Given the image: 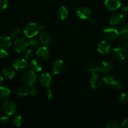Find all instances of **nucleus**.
<instances>
[{"instance_id": "4be33fe9", "label": "nucleus", "mask_w": 128, "mask_h": 128, "mask_svg": "<svg viewBox=\"0 0 128 128\" xmlns=\"http://www.w3.org/2000/svg\"><path fill=\"white\" fill-rule=\"evenodd\" d=\"M3 74L8 79H12L15 75V71L13 68L10 66H6L3 70Z\"/></svg>"}, {"instance_id": "a18cd8bd", "label": "nucleus", "mask_w": 128, "mask_h": 128, "mask_svg": "<svg viewBox=\"0 0 128 128\" xmlns=\"http://www.w3.org/2000/svg\"><path fill=\"white\" fill-rule=\"evenodd\" d=\"M127 56H128V55H127Z\"/></svg>"}, {"instance_id": "9b49d317", "label": "nucleus", "mask_w": 128, "mask_h": 128, "mask_svg": "<svg viewBox=\"0 0 128 128\" xmlns=\"http://www.w3.org/2000/svg\"><path fill=\"white\" fill-rule=\"evenodd\" d=\"M77 15L79 18L82 20H87L91 16L92 11L88 7L83 6V7L79 8L77 10Z\"/></svg>"}, {"instance_id": "58836bf2", "label": "nucleus", "mask_w": 128, "mask_h": 128, "mask_svg": "<svg viewBox=\"0 0 128 128\" xmlns=\"http://www.w3.org/2000/svg\"><path fill=\"white\" fill-rule=\"evenodd\" d=\"M88 21H89V22H90L91 24H94L96 23V22H97L96 19H95V18L91 17V16H90V17L88 19Z\"/></svg>"}, {"instance_id": "1a4fd4ad", "label": "nucleus", "mask_w": 128, "mask_h": 128, "mask_svg": "<svg viewBox=\"0 0 128 128\" xmlns=\"http://www.w3.org/2000/svg\"><path fill=\"white\" fill-rule=\"evenodd\" d=\"M27 60L25 58L16 59L13 62V66L18 71H22L28 67Z\"/></svg>"}, {"instance_id": "f03ea898", "label": "nucleus", "mask_w": 128, "mask_h": 128, "mask_svg": "<svg viewBox=\"0 0 128 128\" xmlns=\"http://www.w3.org/2000/svg\"><path fill=\"white\" fill-rule=\"evenodd\" d=\"M37 80V74L33 71H28L23 76V82L26 86L31 87L33 86Z\"/></svg>"}, {"instance_id": "cd10ccee", "label": "nucleus", "mask_w": 128, "mask_h": 128, "mask_svg": "<svg viewBox=\"0 0 128 128\" xmlns=\"http://www.w3.org/2000/svg\"><path fill=\"white\" fill-rule=\"evenodd\" d=\"M29 46L31 49H38L40 47V44L38 40L34 38H30L28 41Z\"/></svg>"}, {"instance_id": "9d476101", "label": "nucleus", "mask_w": 128, "mask_h": 128, "mask_svg": "<svg viewBox=\"0 0 128 128\" xmlns=\"http://www.w3.org/2000/svg\"><path fill=\"white\" fill-rule=\"evenodd\" d=\"M65 62L61 60H56L52 65V71L55 74H60L65 69Z\"/></svg>"}, {"instance_id": "f3484780", "label": "nucleus", "mask_w": 128, "mask_h": 128, "mask_svg": "<svg viewBox=\"0 0 128 128\" xmlns=\"http://www.w3.org/2000/svg\"><path fill=\"white\" fill-rule=\"evenodd\" d=\"M39 39H40V42L42 44L45 45V46L47 47L48 45L50 44V41H51V37L49 33L46 31H42L41 33L40 34L39 36Z\"/></svg>"}, {"instance_id": "2eb2a0df", "label": "nucleus", "mask_w": 128, "mask_h": 128, "mask_svg": "<svg viewBox=\"0 0 128 128\" xmlns=\"http://www.w3.org/2000/svg\"><path fill=\"white\" fill-rule=\"evenodd\" d=\"M36 56L40 61H46L49 58V51L47 47L43 46L39 48L36 51Z\"/></svg>"}, {"instance_id": "72a5a7b5", "label": "nucleus", "mask_w": 128, "mask_h": 128, "mask_svg": "<svg viewBox=\"0 0 128 128\" xmlns=\"http://www.w3.org/2000/svg\"><path fill=\"white\" fill-rule=\"evenodd\" d=\"M29 94L31 96V97H35V96H37L38 94V91L35 88L31 86L30 88V93Z\"/></svg>"}, {"instance_id": "4468645a", "label": "nucleus", "mask_w": 128, "mask_h": 128, "mask_svg": "<svg viewBox=\"0 0 128 128\" xmlns=\"http://www.w3.org/2000/svg\"><path fill=\"white\" fill-rule=\"evenodd\" d=\"M104 4L107 10L115 11L121 6V0H105Z\"/></svg>"}, {"instance_id": "37998d69", "label": "nucleus", "mask_w": 128, "mask_h": 128, "mask_svg": "<svg viewBox=\"0 0 128 128\" xmlns=\"http://www.w3.org/2000/svg\"><path fill=\"white\" fill-rule=\"evenodd\" d=\"M3 76L0 74V85L3 83Z\"/></svg>"}, {"instance_id": "4c0bfd02", "label": "nucleus", "mask_w": 128, "mask_h": 128, "mask_svg": "<svg viewBox=\"0 0 128 128\" xmlns=\"http://www.w3.org/2000/svg\"><path fill=\"white\" fill-rule=\"evenodd\" d=\"M9 118L7 116H2L0 118V124H6L9 122Z\"/></svg>"}, {"instance_id": "39448f33", "label": "nucleus", "mask_w": 128, "mask_h": 128, "mask_svg": "<svg viewBox=\"0 0 128 128\" xmlns=\"http://www.w3.org/2000/svg\"><path fill=\"white\" fill-rule=\"evenodd\" d=\"M29 46L28 40L24 38H20L15 41L14 46L17 52H22L27 49Z\"/></svg>"}, {"instance_id": "dca6fc26", "label": "nucleus", "mask_w": 128, "mask_h": 128, "mask_svg": "<svg viewBox=\"0 0 128 128\" xmlns=\"http://www.w3.org/2000/svg\"><path fill=\"white\" fill-rule=\"evenodd\" d=\"M85 69L87 70V71L91 72L92 74V76L97 75V72L98 71H100V66L97 62H91L85 66Z\"/></svg>"}, {"instance_id": "c85d7f7f", "label": "nucleus", "mask_w": 128, "mask_h": 128, "mask_svg": "<svg viewBox=\"0 0 128 128\" xmlns=\"http://www.w3.org/2000/svg\"><path fill=\"white\" fill-rule=\"evenodd\" d=\"M20 33H21V30L18 28H16L14 29L10 33V37L12 39H16L18 38L20 36Z\"/></svg>"}, {"instance_id": "7ed1b4c3", "label": "nucleus", "mask_w": 128, "mask_h": 128, "mask_svg": "<svg viewBox=\"0 0 128 128\" xmlns=\"http://www.w3.org/2000/svg\"><path fill=\"white\" fill-rule=\"evenodd\" d=\"M127 50L124 46L115 48L112 51V56L115 60L118 61L124 60L127 56Z\"/></svg>"}, {"instance_id": "aec40b11", "label": "nucleus", "mask_w": 128, "mask_h": 128, "mask_svg": "<svg viewBox=\"0 0 128 128\" xmlns=\"http://www.w3.org/2000/svg\"><path fill=\"white\" fill-rule=\"evenodd\" d=\"M119 41L123 46L128 42V30H120L119 34Z\"/></svg>"}, {"instance_id": "a878e982", "label": "nucleus", "mask_w": 128, "mask_h": 128, "mask_svg": "<svg viewBox=\"0 0 128 128\" xmlns=\"http://www.w3.org/2000/svg\"><path fill=\"white\" fill-rule=\"evenodd\" d=\"M11 94V91L8 88L5 86H0V98L7 99Z\"/></svg>"}, {"instance_id": "bb28decb", "label": "nucleus", "mask_w": 128, "mask_h": 128, "mask_svg": "<svg viewBox=\"0 0 128 128\" xmlns=\"http://www.w3.org/2000/svg\"><path fill=\"white\" fill-rule=\"evenodd\" d=\"M13 124L16 127H21L24 123V120L23 117L20 115H16L14 116L12 120Z\"/></svg>"}, {"instance_id": "79ce46f5", "label": "nucleus", "mask_w": 128, "mask_h": 128, "mask_svg": "<svg viewBox=\"0 0 128 128\" xmlns=\"http://www.w3.org/2000/svg\"><path fill=\"white\" fill-rule=\"evenodd\" d=\"M121 12H122L123 14L125 15L128 13V7L127 6H124L121 9Z\"/></svg>"}, {"instance_id": "f704fd0d", "label": "nucleus", "mask_w": 128, "mask_h": 128, "mask_svg": "<svg viewBox=\"0 0 128 128\" xmlns=\"http://www.w3.org/2000/svg\"><path fill=\"white\" fill-rule=\"evenodd\" d=\"M46 96L48 100H51L53 97V91L51 89L48 88L46 91Z\"/></svg>"}, {"instance_id": "423d86ee", "label": "nucleus", "mask_w": 128, "mask_h": 128, "mask_svg": "<svg viewBox=\"0 0 128 128\" xmlns=\"http://www.w3.org/2000/svg\"><path fill=\"white\" fill-rule=\"evenodd\" d=\"M103 34L105 38L109 41H115L119 38V32L116 29L112 28H108L103 31Z\"/></svg>"}, {"instance_id": "412c9836", "label": "nucleus", "mask_w": 128, "mask_h": 128, "mask_svg": "<svg viewBox=\"0 0 128 128\" xmlns=\"http://www.w3.org/2000/svg\"><path fill=\"white\" fill-rule=\"evenodd\" d=\"M90 82L92 88L93 90H98L99 88H100L102 84L101 80L99 78L98 75L93 76V77L92 78L91 80H90Z\"/></svg>"}, {"instance_id": "393cba45", "label": "nucleus", "mask_w": 128, "mask_h": 128, "mask_svg": "<svg viewBox=\"0 0 128 128\" xmlns=\"http://www.w3.org/2000/svg\"><path fill=\"white\" fill-rule=\"evenodd\" d=\"M57 14L59 18L61 20H64L69 16V11L68 10L65 6H61L60 8L58 10Z\"/></svg>"}, {"instance_id": "473e14b6", "label": "nucleus", "mask_w": 128, "mask_h": 128, "mask_svg": "<svg viewBox=\"0 0 128 128\" xmlns=\"http://www.w3.org/2000/svg\"><path fill=\"white\" fill-rule=\"evenodd\" d=\"M34 56V51L33 49H30L26 52L25 54V59L26 60H31Z\"/></svg>"}, {"instance_id": "a211bd4d", "label": "nucleus", "mask_w": 128, "mask_h": 128, "mask_svg": "<svg viewBox=\"0 0 128 128\" xmlns=\"http://www.w3.org/2000/svg\"><path fill=\"white\" fill-rule=\"evenodd\" d=\"M30 68L31 71H33L36 72H40L42 70V65L40 63V62L38 60H33L30 61Z\"/></svg>"}, {"instance_id": "f257e3e1", "label": "nucleus", "mask_w": 128, "mask_h": 128, "mask_svg": "<svg viewBox=\"0 0 128 128\" xmlns=\"http://www.w3.org/2000/svg\"><path fill=\"white\" fill-rule=\"evenodd\" d=\"M43 26H40L35 22H30L25 26L23 30L24 34L28 38H31L39 33Z\"/></svg>"}, {"instance_id": "2f4dec72", "label": "nucleus", "mask_w": 128, "mask_h": 128, "mask_svg": "<svg viewBox=\"0 0 128 128\" xmlns=\"http://www.w3.org/2000/svg\"><path fill=\"white\" fill-rule=\"evenodd\" d=\"M9 56V51L4 48L0 49V58L6 59Z\"/></svg>"}, {"instance_id": "c9c22d12", "label": "nucleus", "mask_w": 128, "mask_h": 128, "mask_svg": "<svg viewBox=\"0 0 128 128\" xmlns=\"http://www.w3.org/2000/svg\"><path fill=\"white\" fill-rule=\"evenodd\" d=\"M114 88H115V90H117V91H120V90H122L123 85L121 82L116 81V82H115V83L114 84Z\"/></svg>"}, {"instance_id": "5701e85b", "label": "nucleus", "mask_w": 128, "mask_h": 128, "mask_svg": "<svg viewBox=\"0 0 128 128\" xmlns=\"http://www.w3.org/2000/svg\"><path fill=\"white\" fill-rule=\"evenodd\" d=\"M102 81L106 86H114V84L116 82V80L115 78L111 75H107L102 78Z\"/></svg>"}, {"instance_id": "6ab92c4d", "label": "nucleus", "mask_w": 128, "mask_h": 128, "mask_svg": "<svg viewBox=\"0 0 128 128\" xmlns=\"http://www.w3.org/2000/svg\"><path fill=\"white\" fill-rule=\"evenodd\" d=\"M12 38L10 36H0V46L2 48H9L12 44Z\"/></svg>"}, {"instance_id": "6e6552de", "label": "nucleus", "mask_w": 128, "mask_h": 128, "mask_svg": "<svg viewBox=\"0 0 128 128\" xmlns=\"http://www.w3.org/2000/svg\"><path fill=\"white\" fill-rule=\"evenodd\" d=\"M39 83L42 87L45 88H48L52 85V77L48 72L43 73L39 78Z\"/></svg>"}, {"instance_id": "f8f14e48", "label": "nucleus", "mask_w": 128, "mask_h": 128, "mask_svg": "<svg viewBox=\"0 0 128 128\" xmlns=\"http://www.w3.org/2000/svg\"><path fill=\"white\" fill-rule=\"evenodd\" d=\"M114 69V65L112 62L109 60L104 61L100 64V71L104 74H109L113 71Z\"/></svg>"}, {"instance_id": "a19ab883", "label": "nucleus", "mask_w": 128, "mask_h": 128, "mask_svg": "<svg viewBox=\"0 0 128 128\" xmlns=\"http://www.w3.org/2000/svg\"><path fill=\"white\" fill-rule=\"evenodd\" d=\"M120 30H128V23H123L121 26L119 27Z\"/></svg>"}, {"instance_id": "c756f323", "label": "nucleus", "mask_w": 128, "mask_h": 128, "mask_svg": "<svg viewBox=\"0 0 128 128\" xmlns=\"http://www.w3.org/2000/svg\"><path fill=\"white\" fill-rule=\"evenodd\" d=\"M119 101L122 104H126L128 103V95L125 93H122L119 96Z\"/></svg>"}, {"instance_id": "7c9ffc66", "label": "nucleus", "mask_w": 128, "mask_h": 128, "mask_svg": "<svg viewBox=\"0 0 128 128\" xmlns=\"http://www.w3.org/2000/svg\"><path fill=\"white\" fill-rule=\"evenodd\" d=\"M106 127L107 128H119L120 126L116 121H110L106 123Z\"/></svg>"}, {"instance_id": "ea45409f", "label": "nucleus", "mask_w": 128, "mask_h": 128, "mask_svg": "<svg viewBox=\"0 0 128 128\" xmlns=\"http://www.w3.org/2000/svg\"><path fill=\"white\" fill-rule=\"evenodd\" d=\"M122 127L123 128H128V119L124 120L122 123Z\"/></svg>"}, {"instance_id": "ddd939ff", "label": "nucleus", "mask_w": 128, "mask_h": 128, "mask_svg": "<svg viewBox=\"0 0 128 128\" xmlns=\"http://www.w3.org/2000/svg\"><path fill=\"white\" fill-rule=\"evenodd\" d=\"M111 46L107 41H102L99 43L97 46V51L102 55H107L110 51Z\"/></svg>"}, {"instance_id": "e433bc0d", "label": "nucleus", "mask_w": 128, "mask_h": 128, "mask_svg": "<svg viewBox=\"0 0 128 128\" xmlns=\"http://www.w3.org/2000/svg\"><path fill=\"white\" fill-rule=\"evenodd\" d=\"M8 6L7 0H0V10H5Z\"/></svg>"}, {"instance_id": "c03bdc74", "label": "nucleus", "mask_w": 128, "mask_h": 128, "mask_svg": "<svg viewBox=\"0 0 128 128\" xmlns=\"http://www.w3.org/2000/svg\"><path fill=\"white\" fill-rule=\"evenodd\" d=\"M124 47H125V48H126V49H127V50H128V42H127V44H125V46H124Z\"/></svg>"}, {"instance_id": "20e7f679", "label": "nucleus", "mask_w": 128, "mask_h": 128, "mask_svg": "<svg viewBox=\"0 0 128 128\" xmlns=\"http://www.w3.org/2000/svg\"><path fill=\"white\" fill-rule=\"evenodd\" d=\"M2 110L6 114L11 116L15 113L16 111V105L11 100H6L2 104Z\"/></svg>"}, {"instance_id": "0eeeda50", "label": "nucleus", "mask_w": 128, "mask_h": 128, "mask_svg": "<svg viewBox=\"0 0 128 128\" xmlns=\"http://www.w3.org/2000/svg\"><path fill=\"white\" fill-rule=\"evenodd\" d=\"M124 22V16L119 12L112 14L110 18V23L115 27H120Z\"/></svg>"}, {"instance_id": "b1692460", "label": "nucleus", "mask_w": 128, "mask_h": 128, "mask_svg": "<svg viewBox=\"0 0 128 128\" xmlns=\"http://www.w3.org/2000/svg\"><path fill=\"white\" fill-rule=\"evenodd\" d=\"M30 93V89L26 86H20L16 90V94L20 97H25Z\"/></svg>"}]
</instances>
